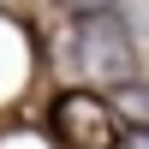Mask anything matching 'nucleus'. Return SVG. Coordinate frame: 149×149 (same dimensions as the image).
<instances>
[{
    "instance_id": "obj_4",
    "label": "nucleus",
    "mask_w": 149,
    "mask_h": 149,
    "mask_svg": "<svg viewBox=\"0 0 149 149\" xmlns=\"http://www.w3.org/2000/svg\"><path fill=\"white\" fill-rule=\"evenodd\" d=\"M119 149H149V125H125V137H119Z\"/></svg>"
},
{
    "instance_id": "obj_3",
    "label": "nucleus",
    "mask_w": 149,
    "mask_h": 149,
    "mask_svg": "<svg viewBox=\"0 0 149 149\" xmlns=\"http://www.w3.org/2000/svg\"><path fill=\"white\" fill-rule=\"evenodd\" d=\"M107 102H113L119 125H149V78H131V84H119Z\"/></svg>"
},
{
    "instance_id": "obj_2",
    "label": "nucleus",
    "mask_w": 149,
    "mask_h": 149,
    "mask_svg": "<svg viewBox=\"0 0 149 149\" xmlns=\"http://www.w3.org/2000/svg\"><path fill=\"white\" fill-rule=\"evenodd\" d=\"M48 131L60 149H119V137H125L113 102L95 90H60L48 107Z\"/></svg>"
},
{
    "instance_id": "obj_1",
    "label": "nucleus",
    "mask_w": 149,
    "mask_h": 149,
    "mask_svg": "<svg viewBox=\"0 0 149 149\" xmlns=\"http://www.w3.org/2000/svg\"><path fill=\"white\" fill-rule=\"evenodd\" d=\"M60 66H78L90 84H119L137 78V42H131V24L119 6H90V12H72V30L60 42Z\"/></svg>"
}]
</instances>
